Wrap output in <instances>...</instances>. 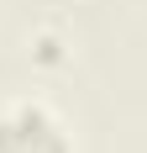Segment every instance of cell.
Segmentation results:
<instances>
[{
	"label": "cell",
	"mask_w": 147,
	"mask_h": 153,
	"mask_svg": "<svg viewBox=\"0 0 147 153\" xmlns=\"http://www.w3.org/2000/svg\"><path fill=\"white\" fill-rule=\"evenodd\" d=\"M0 153H68V137L42 106H16L0 116Z\"/></svg>",
	"instance_id": "6da1fadb"
}]
</instances>
